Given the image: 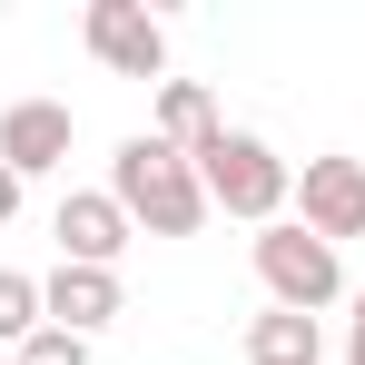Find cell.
Listing matches in <instances>:
<instances>
[{
  "mask_svg": "<svg viewBox=\"0 0 365 365\" xmlns=\"http://www.w3.org/2000/svg\"><path fill=\"white\" fill-rule=\"evenodd\" d=\"M79 40L109 79H168V20L148 0H89L79 10Z\"/></svg>",
  "mask_w": 365,
  "mask_h": 365,
  "instance_id": "4",
  "label": "cell"
},
{
  "mask_svg": "<svg viewBox=\"0 0 365 365\" xmlns=\"http://www.w3.org/2000/svg\"><path fill=\"white\" fill-rule=\"evenodd\" d=\"M217 128H227V119H217V99H207L197 79H158V138H168V148H187V158H197Z\"/></svg>",
  "mask_w": 365,
  "mask_h": 365,
  "instance_id": "10",
  "label": "cell"
},
{
  "mask_svg": "<svg viewBox=\"0 0 365 365\" xmlns=\"http://www.w3.org/2000/svg\"><path fill=\"white\" fill-rule=\"evenodd\" d=\"M197 187H207V207H227L247 227H277L287 197H297V168H287L257 128H217V138L197 148Z\"/></svg>",
  "mask_w": 365,
  "mask_h": 365,
  "instance_id": "2",
  "label": "cell"
},
{
  "mask_svg": "<svg viewBox=\"0 0 365 365\" xmlns=\"http://www.w3.org/2000/svg\"><path fill=\"white\" fill-rule=\"evenodd\" d=\"M119 306H128L119 267H50V277H40V316H50L60 336H99Z\"/></svg>",
  "mask_w": 365,
  "mask_h": 365,
  "instance_id": "8",
  "label": "cell"
},
{
  "mask_svg": "<svg viewBox=\"0 0 365 365\" xmlns=\"http://www.w3.org/2000/svg\"><path fill=\"white\" fill-rule=\"evenodd\" d=\"M247 365H326V326L297 306H267L247 316Z\"/></svg>",
  "mask_w": 365,
  "mask_h": 365,
  "instance_id": "9",
  "label": "cell"
},
{
  "mask_svg": "<svg viewBox=\"0 0 365 365\" xmlns=\"http://www.w3.org/2000/svg\"><path fill=\"white\" fill-rule=\"evenodd\" d=\"M50 316H40V277H20V267H0V346L20 356L30 336H40Z\"/></svg>",
  "mask_w": 365,
  "mask_h": 365,
  "instance_id": "11",
  "label": "cell"
},
{
  "mask_svg": "<svg viewBox=\"0 0 365 365\" xmlns=\"http://www.w3.org/2000/svg\"><path fill=\"white\" fill-rule=\"evenodd\" d=\"M20 187H30V178H10V168H0V227L20 217Z\"/></svg>",
  "mask_w": 365,
  "mask_h": 365,
  "instance_id": "14",
  "label": "cell"
},
{
  "mask_svg": "<svg viewBox=\"0 0 365 365\" xmlns=\"http://www.w3.org/2000/svg\"><path fill=\"white\" fill-rule=\"evenodd\" d=\"M257 287H267V306H297V316H316V306H336V297H346V257L316 237V227L277 217V227H257Z\"/></svg>",
  "mask_w": 365,
  "mask_h": 365,
  "instance_id": "3",
  "label": "cell"
},
{
  "mask_svg": "<svg viewBox=\"0 0 365 365\" xmlns=\"http://www.w3.org/2000/svg\"><path fill=\"white\" fill-rule=\"evenodd\" d=\"M109 197L128 207V227H138V237H197V227L217 217V207H207V187H197V158L168 148L158 128H138V138L109 148Z\"/></svg>",
  "mask_w": 365,
  "mask_h": 365,
  "instance_id": "1",
  "label": "cell"
},
{
  "mask_svg": "<svg viewBox=\"0 0 365 365\" xmlns=\"http://www.w3.org/2000/svg\"><path fill=\"white\" fill-rule=\"evenodd\" d=\"M297 227H316L326 247L365 237V158H306L297 168Z\"/></svg>",
  "mask_w": 365,
  "mask_h": 365,
  "instance_id": "5",
  "label": "cell"
},
{
  "mask_svg": "<svg viewBox=\"0 0 365 365\" xmlns=\"http://www.w3.org/2000/svg\"><path fill=\"white\" fill-rule=\"evenodd\" d=\"M50 237H60V267H119L138 227H128V207L109 187H69L60 217H50Z\"/></svg>",
  "mask_w": 365,
  "mask_h": 365,
  "instance_id": "6",
  "label": "cell"
},
{
  "mask_svg": "<svg viewBox=\"0 0 365 365\" xmlns=\"http://www.w3.org/2000/svg\"><path fill=\"white\" fill-rule=\"evenodd\" d=\"M20 365H89V336H60V326H40V336L20 346Z\"/></svg>",
  "mask_w": 365,
  "mask_h": 365,
  "instance_id": "12",
  "label": "cell"
},
{
  "mask_svg": "<svg viewBox=\"0 0 365 365\" xmlns=\"http://www.w3.org/2000/svg\"><path fill=\"white\" fill-rule=\"evenodd\" d=\"M356 297V326H346V365H365V287H346Z\"/></svg>",
  "mask_w": 365,
  "mask_h": 365,
  "instance_id": "13",
  "label": "cell"
},
{
  "mask_svg": "<svg viewBox=\"0 0 365 365\" xmlns=\"http://www.w3.org/2000/svg\"><path fill=\"white\" fill-rule=\"evenodd\" d=\"M69 138H79V119L60 99H10L0 109V168L10 178H50V168H69Z\"/></svg>",
  "mask_w": 365,
  "mask_h": 365,
  "instance_id": "7",
  "label": "cell"
}]
</instances>
